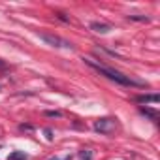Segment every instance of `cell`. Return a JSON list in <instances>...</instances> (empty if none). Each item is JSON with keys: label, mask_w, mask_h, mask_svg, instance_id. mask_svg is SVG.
Here are the masks:
<instances>
[{"label": "cell", "mask_w": 160, "mask_h": 160, "mask_svg": "<svg viewBox=\"0 0 160 160\" xmlns=\"http://www.w3.org/2000/svg\"><path fill=\"white\" fill-rule=\"evenodd\" d=\"M6 68H8V64L4 60H0V70H6Z\"/></svg>", "instance_id": "9a60e30c"}, {"label": "cell", "mask_w": 160, "mask_h": 160, "mask_svg": "<svg viewBox=\"0 0 160 160\" xmlns=\"http://www.w3.org/2000/svg\"><path fill=\"white\" fill-rule=\"evenodd\" d=\"M83 60H85L87 66L94 68L98 73L106 75L108 79H111V81H115V83H119V85H124V87H147L145 81H138V79H132L130 75H124V73H121V72H117V70H113V68H109V66H106V64L94 62V60H91V58H83Z\"/></svg>", "instance_id": "6da1fadb"}, {"label": "cell", "mask_w": 160, "mask_h": 160, "mask_svg": "<svg viewBox=\"0 0 160 160\" xmlns=\"http://www.w3.org/2000/svg\"><path fill=\"white\" fill-rule=\"evenodd\" d=\"M136 102H139V104H156V102H160V96L158 94H139V96H136Z\"/></svg>", "instance_id": "5b68a950"}, {"label": "cell", "mask_w": 160, "mask_h": 160, "mask_svg": "<svg viewBox=\"0 0 160 160\" xmlns=\"http://www.w3.org/2000/svg\"><path fill=\"white\" fill-rule=\"evenodd\" d=\"M130 21H139V23H149L151 19L149 17H143V15H128Z\"/></svg>", "instance_id": "9c48e42d"}, {"label": "cell", "mask_w": 160, "mask_h": 160, "mask_svg": "<svg viewBox=\"0 0 160 160\" xmlns=\"http://www.w3.org/2000/svg\"><path fill=\"white\" fill-rule=\"evenodd\" d=\"M45 134H47V139H49V141H51V139H53V132H51V130H49V128H45Z\"/></svg>", "instance_id": "5bb4252c"}, {"label": "cell", "mask_w": 160, "mask_h": 160, "mask_svg": "<svg viewBox=\"0 0 160 160\" xmlns=\"http://www.w3.org/2000/svg\"><path fill=\"white\" fill-rule=\"evenodd\" d=\"M89 27H91V30L96 32V34H108L109 30H113L111 25H108V23H100V21H92Z\"/></svg>", "instance_id": "277c9868"}, {"label": "cell", "mask_w": 160, "mask_h": 160, "mask_svg": "<svg viewBox=\"0 0 160 160\" xmlns=\"http://www.w3.org/2000/svg\"><path fill=\"white\" fill-rule=\"evenodd\" d=\"M139 111H141L143 115H147L149 119H152V121L158 119V111H156V109H151V108H139Z\"/></svg>", "instance_id": "8992f818"}, {"label": "cell", "mask_w": 160, "mask_h": 160, "mask_svg": "<svg viewBox=\"0 0 160 160\" xmlns=\"http://www.w3.org/2000/svg\"><path fill=\"white\" fill-rule=\"evenodd\" d=\"M49 160H72V154H66V156H62V158L55 156V158H49Z\"/></svg>", "instance_id": "7c38bea8"}, {"label": "cell", "mask_w": 160, "mask_h": 160, "mask_svg": "<svg viewBox=\"0 0 160 160\" xmlns=\"http://www.w3.org/2000/svg\"><path fill=\"white\" fill-rule=\"evenodd\" d=\"M57 17H58L60 21H64V23H70V17H66L64 13H57Z\"/></svg>", "instance_id": "8fae6325"}, {"label": "cell", "mask_w": 160, "mask_h": 160, "mask_svg": "<svg viewBox=\"0 0 160 160\" xmlns=\"http://www.w3.org/2000/svg\"><path fill=\"white\" fill-rule=\"evenodd\" d=\"M25 158H27V152L25 151H13L8 156V160H25Z\"/></svg>", "instance_id": "ba28073f"}, {"label": "cell", "mask_w": 160, "mask_h": 160, "mask_svg": "<svg viewBox=\"0 0 160 160\" xmlns=\"http://www.w3.org/2000/svg\"><path fill=\"white\" fill-rule=\"evenodd\" d=\"M40 38H42L45 43L53 45V47H66V49H72V43H70V42H66V40H62L60 36H55V34L42 32V34H40Z\"/></svg>", "instance_id": "3957f363"}, {"label": "cell", "mask_w": 160, "mask_h": 160, "mask_svg": "<svg viewBox=\"0 0 160 160\" xmlns=\"http://www.w3.org/2000/svg\"><path fill=\"white\" fill-rule=\"evenodd\" d=\"M45 115H47V117H62L60 111H45Z\"/></svg>", "instance_id": "30bf717a"}, {"label": "cell", "mask_w": 160, "mask_h": 160, "mask_svg": "<svg viewBox=\"0 0 160 160\" xmlns=\"http://www.w3.org/2000/svg\"><path fill=\"white\" fill-rule=\"evenodd\" d=\"M19 128H21V130H28V132H30V130H34V128H32V124H21Z\"/></svg>", "instance_id": "4fadbf2b"}, {"label": "cell", "mask_w": 160, "mask_h": 160, "mask_svg": "<svg viewBox=\"0 0 160 160\" xmlns=\"http://www.w3.org/2000/svg\"><path fill=\"white\" fill-rule=\"evenodd\" d=\"M92 128H94L96 132H100V134H111V132H115V128H117V122H115V119L104 117V119H98V121H94Z\"/></svg>", "instance_id": "7a4b0ae2"}, {"label": "cell", "mask_w": 160, "mask_h": 160, "mask_svg": "<svg viewBox=\"0 0 160 160\" xmlns=\"http://www.w3.org/2000/svg\"><path fill=\"white\" fill-rule=\"evenodd\" d=\"M77 156L81 158V160H92V156H94V152L91 151V149H81L77 152Z\"/></svg>", "instance_id": "52a82bcc"}]
</instances>
